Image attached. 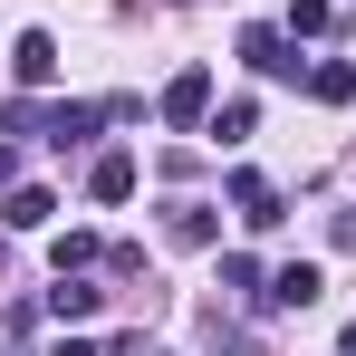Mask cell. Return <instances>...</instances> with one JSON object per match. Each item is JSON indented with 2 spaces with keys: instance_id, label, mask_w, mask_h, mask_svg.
Returning a JSON list of instances; mask_svg holds the SVG:
<instances>
[{
  "instance_id": "obj_15",
  "label": "cell",
  "mask_w": 356,
  "mask_h": 356,
  "mask_svg": "<svg viewBox=\"0 0 356 356\" xmlns=\"http://www.w3.org/2000/svg\"><path fill=\"white\" fill-rule=\"evenodd\" d=\"M49 260H58V270H87V260H97V232H58V241H49Z\"/></svg>"
},
{
  "instance_id": "obj_3",
  "label": "cell",
  "mask_w": 356,
  "mask_h": 356,
  "mask_svg": "<svg viewBox=\"0 0 356 356\" xmlns=\"http://www.w3.org/2000/svg\"><path fill=\"white\" fill-rule=\"evenodd\" d=\"M232 212L250 222V232H280V222H289V212H280V183L260 174V164H241V174H232Z\"/></svg>"
},
{
  "instance_id": "obj_11",
  "label": "cell",
  "mask_w": 356,
  "mask_h": 356,
  "mask_svg": "<svg viewBox=\"0 0 356 356\" xmlns=\"http://www.w3.org/2000/svg\"><path fill=\"white\" fill-rule=\"evenodd\" d=\"M308 97H318V106H347V97H356V67L347 58H318V67H308Z\"/></svg>"
},
{
  "instance_id": "obj_17",
  "label": "cell",
  "mask_w": 356,
  "mask_h": 356,
  "mask_svg": "<svg viewBox=\"0 0 356 356\" xmlns=\"http://www.w3.org/2000/svg\"><path fill=\"white\" fill-rule=\"evenodd\" d=\"M10 183H19V154H10V145H0V193H10Z\"/></svg>"
},
{
  "instance_id": "obj_1",
  "label": "cell",
  "mask_w": 356,
  "mask_h": 356,
  "mask_svg": "<svg viewBox=\"0 0 356 356\" xmlns=\"http://www.w3.org/2000/svg\"><path fill=\"white\" fill-rule=\"evenodd\" d=\"M97 125H106V106H87V97H67V106H29V97H10V106H0V135H49L58 154L97 145Z\"/></svg>"
},
{
  "instance_id": "obj_8",
  "label": "cell",
  "mask_w": 356,
  "mask_h": 356,
  "mask_svg": "<svg viewBox=\"0 0 356 356\" xmlns=\"http://www.w3.org/2000/svg\"><path fill=\"white\" fill-rule=\"evenodd\" d=\"M164 232H174L183 250H212V241H222V212H212V202H174V212H164Z\"/></svg>"
},
{
  "instance_id": "obj_13",
  "label": "cell",
  "mask_w": 356,
  "mask_h": 356,
  "mask_svg": "<svg viewBox=\"0 0 356 356\" xmlns=\"http://www.w3.org/2000/svg\"><path fill=\"white\" fill-rule=\"evenodd\" d=\"M250 125H260V106H250V97H232V106H212V116H202V135H212V145H241Z\"/></svg>"
},
{
  "instance_id": "obj_19",
  "label": "cell",
  "mask_w": 356,
  "mask_h": 356,
  "mask_svg": "<svg viewBox=\"0 0 356 356\" xmlns=\"http://www.w3.org/2000/svg\"><path fill=\"white\" fill-rule=\"evenodd\" d=\"M337 356H356V318H347V327H337Z\"/></svg>"
},
{
  "instance_id": "obj_6",
  "label": "cell",
  "mask_w": 356,
  "mask_h": 356,
  "mask_svg": "<svg viewBox=\"0 0 356 356\" xmlns=\"http://www.w3.org/2000/svg\"><path fill=\"white\" fill-rule=\"evenodd\" d=\"M49 212H58L49 183H10V193H0V222H10V232H49Z\"/></svg>"
},
{
  "instance_id": "obj_20",
  "label": "cell",
  "mask_w": 356,
  "mask_h": 356,
  "mask_svg": "<svg viewBox=\"0 0 356 356\" xmlns=\"http://www.w3.org/2000/svg\"><path fill=\"white\" fill-rule=\"evenodd\" d=\"M125 356H174V347H125Z\"/></svg>"
},
{
  "instance_id": "obj_12",
  "label": "cell",
  "mask_w": 356,
  "mask_h": 356,
  "mask_svg": "<svg viewBox=\"0 0 356 356\" xmlns=\"http://www.w3.org/2000/svg\"><path fill=\"white\" fill-rule=\"evenodd\" d=\"M222 289H232L241 308H260V289H270V270H260L250 250H232V260H222Z\"/></svg>"
},
{
  "instance_id": "obj_2",
  "label": "cell",
  "mask_w": 356,
  "mask_h": 356,
  "mask_svg": "<svg viewBox=\"0 0 356 356\" xmlns=\"http://www.w3.org/2000/svg\"><path fill=\"white\" fill-rule=\"evenodd\" d=\"M241 58L260 67V77H280V87H308V58H298V39L280 19H250V29H241Z\"/></svg>"
},
{
  "instance_id": "obj_16",
  "label": "cell",
  "mask_w": 356,
  "mask_h": 356,
  "mask_svg": "<svg viewBox=\"0 0 356 356\" xmlns=\"http://www.w3.org/2000/svg\"><path fill=\"white\" fill-rule=\"evenodd\" d=\"M212 356H260V337H250V327H232V318L212 308Z\"/></svg>"
},
{
  "instance_id": "obj_5",
  "label": "cell",
  "mask_w": 356,
  "mask_h": 356,
  "mask_svg": "<svg viewBox=\"0 0 356 356\" xmlns=\"http://www.w3.org/2000/svg\"><path fill=\"white\" fill-rule=\"evenodd\" d=\"M318 289H327V270H318V260H289V270H270L260 308H318Z\"/></svg>"
},
{
  "instance_id": "obj_7",
  "label": "cell",
  "mask_w": 356,
  "mask_h": 356,
  "mask_svg": "<svg viewBox=\"0 0 356 356\" xmlns=\"http://www.w3.org/2000/svg\"><path fill=\"white\" fill-rule=\"evenodd\" d=\"M10 77H19V87H49V77H58V39H49V29H19V49H10Z\"/></svg>"
},
{
  "instance_id": "obj_10",
  "label": "cell",
  "mask_w": 356,
  "mask_h": 356,
  "mask_svg": "<svg viewBox=\"0 0 356 356\" xmlns=\"http://www.w3.org/2000/svg\"><path fill=\"white\" fill-rule=\"evenodd\" d=\"M97 298H106V289H87L77 270H58V280H49V318H58V327H77V318H97Z\"/></svg>"
},
{
  "instance_id": "obj_18",
  "label": "cell",
  "mask_w": 356,
  "mask_h": 356,
  "mask_svg": "<svg viewBox=\"0 0 356 356\" xmlns=\"http://www.w3.org/2000/svg\"><path fill=\"white\" fill-rule=\"evenodd\" d=\"M49 356H97V347H87V337H58V347H49Z\"/></svg>"
},
{
  "instance_id": "obj_4",
  "label": "cell",
  "mask_w": 356,
  "mask_h": 356,
  "mask_svg": "<svg viewBox=\"0 0 356 356\" xmlns=\"http://www.w3.org/2000/svg\"><path fill=\"white\" fill-rule=\"evenodd\" d=\"M154 116H164V125H202V116H212V67H183V77H164Z\"/></svg>"
},
{
  "instance_id": "obj_9",
  "label": "cell",
  "mask_w": 356,
  "mask_h": 356,
  "mask_svg": "<svg viewBox=\"0 0 356 356\" xmlns=\"http://www.w3.org/2000/svg\"><path fill=\"white\" fill-rule=\"evenodd\" d=\"M135 154H97V164H87V193H97V202H135Z\"/></svg>"
},
{
  "instance_id": "obj_14",
  "label": "cell",
  "mask_w": 356,
  "mask_h": 356,
  "mask_svg": "<svg viewBox=\"0 0 356 356\" xmlns=\"http://www.w3.org/2000/svg\"><path fill=\"white\" fill-rule=\"evenodd\" d=\"M327 19H337V0H289V19H280V29H289V39H318Z\"/></svg>"
}]
</instances>
